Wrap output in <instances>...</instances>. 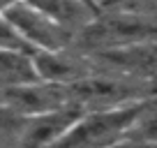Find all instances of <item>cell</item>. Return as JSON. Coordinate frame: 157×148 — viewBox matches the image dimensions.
<instances>
[{
  "instance_id": "cell-9",
  "label": "cell",
  "mask_w": 157,
  "mask_h": 148,
  "mask_svg": "<svg viewBox=\"0 0 157 148\" xmlns=\"http://www.w3.org/2000/svg\"><path fill=\"white\" fill-rule=\"evenodd\" d=\"M116 148H157V141H150V139H125Z\"/></svg>"
},
{
  "instance_id": "cell-11",
  "label": "cell",
  "mask_w": 157,
  "mask_h": 148,
  "mask_svg": "<svg viewBox=\"0 0 157 148\" xmlns=\"http://www.w3.org/2000/svg\"><path fill=\"white\" fill-rule=\"evenodd\" d=\"M86 2H90V5H93V7H95V0H86Z\"/></svg>"
},
{
  "instance_id": "cell-5",
  "label": "cell",
  "mask_w": 157,
  "mask_h": 148,
  "mask_svg": "<svg viewBox=\"0 0 157 148\" xmlns=\"http://www.w3.org/2000/svg\"><path fill=\"white\" fill-rule=\"evenodd\" d=\"M30 63H33V69H35L37 79L51 81V84H63V86H72L76 81L86 79L88 74H93L83 60L72 56L67 49L30 51Z\"/></svg>"
},
{
  "instance_id": "cell-4",
  "label": "cell",
  "mask_w": 157,
  "mask_h": 148,
  "mask_svg": "<svg viewBox=\"0 0 157 148\" xmlns=\"http://www.w3.org/2000/svg\"><path fill=\"white\" fill-rule=\"evenodd\" d=\"M2 14L16 28V33L23 37L30 51L69 49L72 33L67 28H63L60 23H56L44 12H39L37 7H33L28 0H14Z\"/></svg>"
},
{
  "instance_id": "cell-7",
  "label": "cell",
  "mask_w": 157,
  "mask_h": 148,
  "mask_svg": "<svg viewBox=\"0 0 157 148\" xmlns=\"http://www.w3.org/2000/svg\"><path fill=\"white\" fill-rule=\"evenodd\" d=\"M37 79L35 76L30 53H12V51H0V90L14 84Z\"/></svg>"
},
{
  "instance_id": "cell-2",
  "label": "cell",
  "mask_w": 157,
  "mask_h": 148,
  "mask_svg": "<svg viewBox=\"0 0 157 148\" xmlns=\"http://www.w3.org/2000/svg\"><path fill=\"white\" fill-rule=\"evenodd\" d=\"M83 35L88 37L90 44L99 46L104 51H116L157 42V23L148 16L120 12V14H109V16H95L83 28Z\"/></svg>"
},
{
  "instance_id": "cell-10",
  "label": "cell",
  "mask_w": 157,
  "mask_h": 148,
  "mask_svg": "<svg viewBox=\"0 0 157 148\" xmlns=\"http://www.w3.org/2000/svg\"><path fill=\"white\" fill-rule=\"evenodd\" d=\"M12 2H14V0H0V14H2V12H5L7 7L12 5Z\"/></svg>"
},
{
  "instance_id": "cell-6",
  "label": "cell",
  "mask_w": 157,
  "mask_h": 148,
  "mask_svg": "<svg viewBox=\"0 0 157 148\" xmlns=\"http://www.w3.org/2000/svg\"><path fill=\"white\" fill-rule=\"evenodd\" d=\"M28 2L51 16L63 28H67L69 33L83 30L97 16V7H93L86 0H28Z\"/></svg>"
},
{
  "instance_id": "cell-1",
  "label": "cell",
  "mask_w": 157,
  "mask_h": 148,
  "mask_svg": "<svg viewBox=\"0 0 157 148\" xmlns=\"http://www.w3.org/2000/svg\"><path fill=\"white\" fill-rule=\"evenodd\" d=\"M143 99L106 109H83L51 148H116L129 139Z\"/></svg>"
},
{
  "instance_id": "cell-8",
  "label": "cell",
  "mask_w": 157,
  "mask_h": 148,
  "mask_svg": "<svg viewBox=\"0 0 157 148\" xmlns=\"http://www.w3.org/2000/svg\"><path fill=\"white\" fill-rule=\"evenodd\" d=\"M0 51H12V53H30L28 44L23 42L16 28L7 21L5 14H0Z\"/></svg>"
},
{
  "instance_id": "cell-3",
  "label": "cell",
  "mask_w": 157,
  "mask_h": 148,
  "mask_svg": "<svg viewBox=\"0 0 157 148\" xmlns=\"http://www.w3.org/2000/svg\"><path fill=\"white\" fill-rule=\"evenodd\" d=\"M74 102L76 99H74V93L69 86L51 84V81H42V79H30L0 90V107L10 114L19 116V118L39 116Z\"/></svg>"
}]
</instances>
